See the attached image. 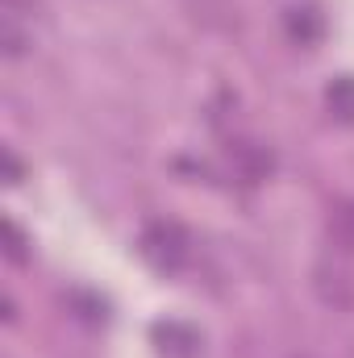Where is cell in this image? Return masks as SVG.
<instances>
[{"label":"cell","instance_id":"cell-1","mask_svg":"<svg viewBox=\"0 0 354 358\" xmlns=\"http://www.w3.org/2000/svg\"><path fill=\"white\" fill-rule=\"evenodd\" d=\"M138 250L159 275H179L192 263V234L179 221H163L159 217V221H146V229L138 238Z\"/></svg>","mask_w":354,"mask_h":358},{"label":"cell","instance_id":"cell-2","mask_svg":"<svg viewBox=\"0 0 354 358\" xmlns=\"http://www.w3.org/2000/svg\"><path fill=\"white\" fill-rule=\"evenodd\" d=\"M283 34H288L292 46L313 50L325 38V17L313 4H292V8H283Z\"/></svg>","mask_w":354,"mask_h":358},{"label":"cell","instance_id":"cell-3","mask_svg":"<svg viewBox=\"0 0 354 358\" xmlns=\"http://www.w3.org/2000/svg\"><path fill=\"white\" fill-rule=\"evenodd\" d=\"M155 346L163 358H196L200 355V334L183 321H159L155 325Z\"/></svg>","mask_w":354,"mask_h":358},{"label":"cell","instance_id":"cell-4","mask_svg":"<svg viewBox=\"0 0 354 358\" xmlns=\"http://www.w3.org/2000/svg\"><path fill=\"white\" fill-rule=\"evenodd\" d=\"M313 287H317V296H321L334 313H351V308H354V279L342 267H330V263H325V267H317Z\"/></svg>","mask_w":354,"mask_h":358},{"label":"cell","instance_id":"cell-5","mask_svg":"<svg viewBox=\"0 0 354 358\" xmlns=\"http://www.w3.org/2000/svg\"><path fill=\"white\" fill-rule=\"evenodd\" d=\"M229 163H234V171L246 179V183H259V179H267V176H271V167H275L271 150H267V146H259V142H246V138L229 142Z\"/></svg>","mask_w":354,"mask_h":358},{"label":"cell","instance_id":"cell-6","mask_svg":"<svg viewBox=\"0 0 354 358\" xmlns=\"http://www.w3.org/2000/svg\"><path fill=\"white\" fill-rule=\"evenodd\" d=\"M325 234H330V242H334L342 255H354V200H334V204H330Z\"/></svg>","mask_w":354,"mask_h":358},{"label":"cell","instance_id":"cell-7","mask_svg":"<svg viewBox=\"0 0 354 358\" xmlns=\"http://www.w3.org/2000/svg\"><path fill=\"white\" fill-rule=\"evenodd\" d=\"M21 21L25 17H17V13H0V50H4V59H21L34 46V38L25 34Z\"/></svg>","mask_w":354,"mask_h":358},{"label":"cell","instance_id":"cell-8","mask_svg":"<svg viewBox=\"0 0 354 358\" xmlns=\"http://www.w3.org/2000/svg\"><path fill=\"white\" fill-rule=\"evenodd\" d=\"M325 104H330V117L354 125V76H338L330 88H325Z\"/></svg>","mask_w":354,"mask_h":358},{"label":"cell","instance_id":"cell-9","mask_svg":"<svg viewBox=\"0 0 354 358\" xmlns=\"http://www.w3.org/2000/svg\"><path fill=\"white\" fill-rule=\"evenodd\" d=\"M0 234H4V259H8L13 267H25V263H29V238L21 234V225H17L13 217H4V221H0Z\"/></svg>","mask_w":354,"mask_h":358},{"label":"cell","instance_id":"cell-10","mask_svg":"<svg viewBox=\"0 0 354 358\" xmlns=\"http://www.w3.org/2000/svg\"><path fill=\"white\" fill-rule=\"evenodd\" d=\"M0 159H4V179L17 187V183L25 179V167H21V159H17V150H13V146H4V150H0Z\"/></svg>","mask_w":354,"mask_h":358}]
</instances>
